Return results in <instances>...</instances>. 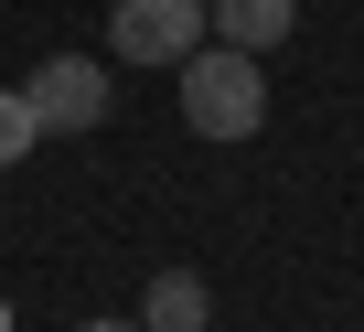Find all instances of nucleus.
Returning <instances> with one entry per match:
<instances>
[{"label": "nucleus", "instance_id": "3", "mask_svg": "<svg viewBox=\"0 0 364 332\" xmlns=\"http://www.w3.org/2000/svg\"><path fill=\"white\" fill-rule=\"evenodd\" d=\"M33 118L54 129V139H86L97 118H107V75H97V54H54V65H33Z\"/></svg>", "mask_w": 364, "mask_h": 332}, {"label": "nucleus", "instance_id": "8", "mask_svg": "<svg viewBox=\"0 0 364 332\" xmlns=\"http://www.w3.org/2000/svg\"><path fill=\"white\" fill-rule=\"evenodd\" d=\"M0 332H11V300H0Z\"/></svg>", "mask_w": 364, "mask_h": 332}, {"label": "nucleus", "instance_id": "2", "mask_svg": "<svg viewBox=\"0 0 364 332\" xmlns=\"http://www.w3.org/2000/svg\"><path fill=\"white\" fill-rule=\"evenodd\" d=\"M204 22H215V0H118L107 11V54L118 65H193Z\"/></svg>", "mask_w": 364, "mask_h": 332}, {"label": "nucleus", "instance_id": "4", "mask_svg": "<svg viewBox=\"0 0 364 332\" xmlns=\"http://www.w3.org/2000/svg\"><path fill=\"white\" fill-rule=\"evenodd\" d=\"M204 321H215V300H204V279H193V268H161V279H150L139 332H204Z\"/></svg>", "mask_w": 364, "mask_h": 332}, {"label": "nucleus", "instance_id": "7", "mask_svg": "<svg viewBox=\"0 0 364 332\" xmlns=\"http://www.w3.org/2000/svg\"><path fill=\"white\" fill-rule=\"evenodd\" d=\"M75 332H139V321H75Z\"/></svg>", "mask_w": 364, "mask_h": 332}, {"label": "nucleus", "instance_id": "1", "mask_svg": "<svg viewBox=\"0 0 364 332\" xmlns=\"http://www.w3.org/2000/svg\"><path fill=\"white\" fill-rule=\"evenodd\" d=\"M182 129L193 139H257L268 129V75H257V54H193L182 65Z\"/></svg>", "mask_w": 364, "mask_h": 332}, {"label": "nucleus", "instance_id": "5", "mask_svg": "<svg viewBox=\"0 0 364 332\" xmlns=\"http://www.w3.org/2000/svg\"><path fill=\"white\" fill-rule=\"evenodd\" d=\"M289 22H300V0H215V33H225L236 54H268V43H289Z\"/></svg>", "mask_w": 364, "mask_h": 332}, {"label": "nucleus", "instance_id": "6", "mask_svg": "<svg viewBox=\"0 0 364 332\" xmlns=\"http://www.w3.org/2000/svg\"><path fill=\"white\" fill-rule=\"evenodd\" d=\"M43 139V118H33V97L22 86H0V172H22V150Z\"/></svg>", "mask_w": 364, "mask_h": 332}]
</instances>
